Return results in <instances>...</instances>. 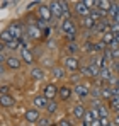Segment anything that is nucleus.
I'll return each instance as SVG.
<instances>
[{"instance_id": "f257e3e1", "label": "nucleus", "mask_w": 119, "mask_h": 126, "mask_svg": "<svg viewBox=\"0 0 119 126\" xmlns=\"http://www.w3.org/2000/svg\"><path fill=\"white\" fill-rule=\"evenodd\" d=\"M61 29L66 34L68 41H72V43L75 41V38H77V26H75V22L72 19H63L61 21Z\"/></svg>"}, {"instance_id": "f03ea898", "label": "nucleus", "mask_w": 119, "mask_h": 126, "mask_svg": "<svg viewBox=\"0 0 119 126\" xmlns=\"http://www.w3.org/2000/svg\"><path fill=\"white\" fill-rule=\"evenodd\" d=\"M9 31H10V34L14 36V39H22V36L26 34V31H24V26L20 24V22H12L10 26H9Z\"/></svg>"}, {"instance_id": "7ed1b4c3", "label": "nucleus", "mask_w": 119, "mask_h": 126, "mask_svg": "<svg viewBox=\"0 0 119 126\" xmlns=\"http://www.w3.org/2000/svg\"><path fill=\"white\" fill-rule=\"evenodd\" d=\"M63 66H65V70H70V72H77L80 68V62L77 56H66L65 60H63Z\"/></svg>"}, {"instance_id": "20e7f679", "label": "nucleus", "mask_w": 119, "mask_h": 126, "mask_svg": "<svg viewBox=\"0 0 119 126\" xmlns=\"http://www.w3.org/2000/svg\"><path fill=\"white\" fill-rule=\"evenodd\" d=\"M38 16H39V19L43 21L49 22L53 19V14H51V9H49V5H46V3H41L39 7H38Z\"/></svg>"}, {"instance_id": "39448f33", "label": "nucleus", "mask_w": 119, "mask_h": 126, "mask_svg": "<svg viewBox=\"0 0 119 126\" xmlns=\"http://www.w3.org/2000/svg\"><path fill=\"white\" fill-rule=\"evenodd\" d=\"M60 87H56L55 84H48L44 87V92H43V95L48 99V101H55L56 99V94H58Z\"/></svg>"}, {"instance_id": "423d86ee", "label": "nucleus", "mask_w": 119, "mask_h": 126, "mask_svg": "<svg viewBox=\"0 0 119 126\" xmlns=\"http://www.w3.org/2000/svg\"><path fill=\"white\" fill-rule=\"evenodd\" d=\"M26 121H29V123H38L41 119V114H39V111L36 109V107H32V109H27L26 111Z\"/></svg>"}, {"instance_id": "0eeeda50", "label": "nucleus", "mask_w": 119, "mask_h": 126, "mask_svg": "<svg viewBox=\"0 0 119 126\" xmlns=\"http://www.w3.org/2000/svg\"><path fill=\"white\" fill-rule=\"evenodd\" d=\"M73 92L78 95L80 99H85V97L90 95V87H87V85H83V84H77L75 89H73Z\"/></svg>"}, {"instance_id": "6e6552de", "label": "nucleus", "mask_w": 119, "mask_h": 126, "mask_svg": "<svg viewBox=\"0 0 119 126\" xmlns=\"http://www.w3.org/2000/svg\"><path fill=\"white\" fill-rule=\"evenodd\" d=\"M27 36H29V39H39L41 36H43V31L36 24H29L27 26Z\"/></svg>"}, {"instance_id": "1a4fd4ad", "label": "nucleus", "mask_w": 119, "mask_h": 126, "mask_svg": "<svg viewBox=\"0 0 119 126\" xmlns=\"http://www.w3.org/2000/svg\"><path fill=\"white\" fill-rule=\"evenodd\" d=\"M20 60L24 63H27V65H32V63H34V55H32V51H31L29 48H22V49H20Z\"/></svg>"}, {"instance_id": "9d476101", "label": "nucleus", "mask_w": 119, "mask_h": 126, "mask_svg": "<svg viewBox=\"0 0 119 126\" xmlns=\"http://www.w3.org/2000/svg\"><path fill=\"white\" fill-rule=\"evenodd\" d=\"M48 102H49V101H48L43 94L36 95V97L32 99V104H34V107H36L38 111H39V109H46V107H48Z\"/></svg>"}, {"instance_id": "9b49d317", "label": "nucleus", "mask_w": 119, "mask_h": 126, "mask_svg": "<svg viewBox=\"0 0 119 126\" xmlns=\"http://www.w3.org/2000/svg\"><path fill=\"white\" fill-rule=\"evenodd\" d=\"M75 12L80 16V19H83V17H89V14H90V10L87 9V5H85V2H77L75 3Z\"/></svg>"}, {"instance_id": "f8f14e48", "label": "nucleus", "mask_w": 119, "mask_h": 126, "mask_svg": "<svg viewBox=\"0 0 119 126\" xmlns=\"http://www.w3.org/2000/svg\"><path fill=\"white\" fill-rule=\"evenodd\" d=\"M92 107H95V109L99 111V116H100V118H109V106L102 104V102H99V101H94Z\"/></svg>"}, {"instance_id": "ddd939ff", "label": "nucleus", "mask_w": 119, "mask_h": 126, "mask_svg": "<svg viewBox=\"0 0 119 126\" xmlns=\"http://www.w3.org/2000/svg\"><path fill=\"white\" fill-rule=\"evenodd\" d=\"M5 65H7L10 70H19L20 65H22V60H20V58H17V56H7Z\"/></svg>"}, {"instance_id": "4468645a", "label": "nucleus", "mask_w": 119, "mask_h": 126, "mask_svg": "<svg viewBox=\"0 0 119 126\" xmlns=\"http://www.w3.org/2000/svg\"><path fill=\"white\" fill-rule=\"evenodd\" d=\"M72 94H73V89L72 87H68V85H63V87H60L58 90V95L61 101H68L70 97H72Z\"/></svg>"}, {"instance_id": "2eb2a0df", "label": "nucleus", "mask_w": 119, "mask_h": 126, "mask_svg": "<svg viewBox=\"0 0 119 126\" xmlns=\"http://www.w3.org/2000/svg\"><path fill=\"white\" fill-rule=\"evenodd\" d=\"M29 75H31V79H34V80H43V79L46 77V72H44V68H41V66H34Z\"/></svg>"}, {"instance_id": "dca6fc26", "label": "nucleus", "mask_w": 119, "mask_h": 126, "mask_svg": "<svg viewBox=\"0 0 119 126\" xmlns=\"http://www.w3.org/2000/svg\"><path fill=\"white\" fill-rule=\"evenodd\" d=\"M49 9H51V14H53V17L63 19V10H61V5H60V2H51V3H49Z\"/></svg>"}, {"instance_id": "f3484780", "label": "nucleus", "mask_w": 119, "mask_h": 126, "mask_svg": "<svg viewBox=\"0 0 119 126\" xmlns=\"http://www.w3.org/2000/svg\"><path fill=\"white\" fill-rule=\"evenodd\" d=\"M85 112H87V109L83 107V104H77L73 107V111H72V114H73L75 119H83V114Z\"/></svg>"}, {"instance_id": "a211bd4d", "label": "nucleus", "mask_w": 119, "mask_h": 126, "mask_svg": "<svg viewBox=\"0 0 119 126\" xmlns=\"http://www.w3.org/2000/svg\"><path fill=\"white\" fill-rule=\"evenodd\" d=\"M15 104V99L12 97V95H0V106L2 107H12V106Z\"/></svg>"}, {"instance_id": "6ab92c4d", "label": "nucleus", "mask_w": 119, "mask_h": 126, "mask_svg": "<svg viewBox=\"0 0 119 126\" xmlns=\"http://www.w3.org/2000/svg\"><path fill=\"white\" fill-rule=\"evenodd\" d=\"M111 77H112V72H111V68H109V66H104V68H100L99 79L105 80V82H109V80H111Z\"/></svg>"}, {"instance_id": "aec40b11", "label": "nucleus", "mask_w": 119, "mask_h": 126, "mask_svg": "<svg viewBox=\"0 0 119 126\" xmlns=\"http://www.w3.org/2000/svg\"><path fill=\"white\" fill-rule=\"evenodd\" d=\"M100 41L104 43L105 46H111L112 43L116 41V36H114L112 32H105V34H102V39H100Z\"/></svg>"}, {"instance_id": "412c9836", "label": "nucleus", "mask_w": 119, "mask_h": 126, "mask_svg": "<svg viewBox=\"0 0 119 126\" xmlns=\"http://www.w3.org/2000/svg\"><path fill=\"white\" fill-rule=\"evenodd\" d=\"M0 41L5 43V44H7V43H10V41H14V36L10 34V31H9V29H5V31H2V32H0Z\"/></svg>"}, {"instance_id": "4be33fe9", "label": "nucleus", "mask_w": 119, "mask_h": 126, "mask_svg": "<svg viewBox=\"0 0 119 126\" xmlns=\"http://www.w3.org/2000/svg\"><path fill=\"white\" fill-rule=\"evenodd\" d=\"M51 73H53L56 79H63L65 73H66V70H65V66H53V68H51Z\"/></svg>"}, {"instance_id": "5701e85b", "label": "nucleus", "mask_w": 119, "mask_h": 126, "mask_svg": "<svg viewBox=\"0 0 119 126\" xmlns=\"http://www.w3.org/2000/svg\"><path fill=\"white\" fill-rule=\"evenodd\" d=\"M89 68H90V73H92V77H95V79H99V73H100V66L95 63V60L94 62H90V65H89Z\"/></svg>"}, {"instance_id": "b1692460", "label": "nucleus", "mask_w": 119, "mask_h": 126, "mask_svg": "<svg viewBox=\"0 0 119 126\" xmlns=\"http://www.w3.org/2000/svg\"><path fill=\"white\" fill-rule=\"evenodd\" d=\"M100 95H102L105 101H111V99H112V90H111V87H102V89H100Z\"/></svg>"}, {"instance_id": "393cba45", "label": "nucleus", "mask_w": 119, "mask_h": 126, "mask_svg": "<svg viewBox=\"0 0 119 126\" xmlns=\"http://www.w3.org/2000/svg\"><path fill=\"white\" fill-rule=\"evenodd\" d=\"M97 9L104 10V12H109V9H111V2H107V0H97Z\"/></svg>"}, {"instance_id": "a878e982", "label": "nucleus", "mask_w": 119, "mask_h": 126, "mask_svg": "<svg viewBox=\"0 0 119 126\" xmlns=\"http://www.w3.org/2000/svg\"><path fill=\"white\" fill-rule=\"evenodd\" d=\"M109 107L112 111H116V114H119V97H112L109 101Z\"/></svg>"}, {"instance_id": "bb28decb", "label": "nucleus", "mask_w": 119, "mask_h": 126, "mask_svg": "<svg viewBox=\"0 0 119 126\" xmlns=\"http://www.w3.org/2000/svg\"><path fill=\"white\" fill-rule=\"evenodd\" d=\"M118 16V2H111V9H109V19H114Z\"/></svg>"}, {"instance_id": "cd10ccee", "label": "nucleus", "mask_w": 119, "mask_h": 126, "mask_svg": "<svg viewBox=\"0 0 119 126\" xmlns=\"http://www.w3.org/2000/svg\"><path fill=\"white\" fill-rule=\"evenodd\" d=\"M82 24H83V27H87V29H94V27H95V22L90 19V16H89V17H83V19H82Z\"/></svg>"}, {"instance_id": "c85d7f7f", "label": "nucleus", "mask_w": 119, "mask_h": 126, "mask_svg": "<svg viewBox=\"0 0 119 126\" xmlns=\"http://www.w3.org/2000/svg\"><path fill=\"white\" fill-rule=\"evenodd\" d=\"M46 111H48L49 114H55V112L58 111V102H55V101H49V102H48V107H46Z\"/></svg>"}, {"instance_id": "c756f323", "label": "nucleus", "mask_w": 119, "mask_h": 126, "mask_svg": "<svg viewBox=\"0 0 119 126\" xmlns=\"http://www.w3.org/2000/svg\"><path fill=\"white\" fill-rule=\"evenodd\" d=\"M66 51H68V56H73V53L77 51V44H75V43H68Z\"/></svg>"}, {"instance_id": "7c9ffc66", "label": "nucleus", "mask_w": 119, "mask_h": 126, "mask_svg": "<svg viewBox=\"0 0 119 126\" xmlns=\"http://www.w3.org/2000/svg\"><path fill=\"white\" fill-rule=\"evenodd\" d=\"M5 48H7V49H17V48H20V44H19L17 39H14V41L7 43V44H5Z\"/></svg>"}, {"instance_id": "2f4dec72", "label": "nucleus", "mask_w": 119, "mask_h": 126, "mask_svg": "<svg viewBox=\"0 0 119 126\" xmlns=\"http://www.w3.org/2000/svg\"><path fill=\"white\" fill-rule=\"evenodd\" d=\"M80 70H82V75H83V77H92V73H90V68H89V65L82 66Z\"/></svg>"}, {"instance_id": "473e14b6", "label": "nucleus", "mask_w": 119, "mask_h": 126, "mask_svg": "<svg viewBox=\"0 0 119 126\" xmlns=\"http://www.w3.org/2000/svg\"><path fill=\"white\" fill-rule=\"evenodd\" d=\"M36 26H38V27H39L41 31H43V29H46L48 22H46V21H43V19H36Z\"/></svg>"}, {"instance_id": "72a5a7b5", "label": "nucleus", "mask_w": 119, "mask_h": 126, "mask_svg": "<svg viewBox=\"0 0 119 126\" xmlns=\"http://www.w3.org/2000/svg\"><path fill=\"white\" fill-rule=\"evenodd\" d=\"M58 126H73V125H72V121H70L68 118H63V119L58 121Z\"/></svg>"}, {"instance_id": "f704fd0d", "label": "nucleus", "mask_w": 119, "mask_h": 126, "mask_svg": "<svg viewBox=\"0 0 119 126\" xmlns=\"http://www.w3.org/2000/svg\"><path fill=\"white\" fill-rule=\"evenodd\" d=\"M100 89H102V87H97V89H90V95H94V97H99V95H100Z\"/></svg>"}, {"instance_id": "c9c22d12", "label": "nucleus", "mask_w": 119, "mask_h": 126, "mask_svg": "<svg viewBox=\"0 0 119 126\" xmlns=\"http://www.w3.org/2000/svg\"><path fill=\"white\" fill-rule=\"evenodd\" d=\"M38 125L39 126H49V121H48V118H41L39 121H38Z\"/></svg>"}, {"instance_id": "e433bc0d", "label": "nucleus", "mask_w": 119, "mask_h": 126, "mask_svg": "<svg viewBox=\"0 0 119 126\" xmlns=\"http://www.w3.org/2000/svg\"><path fill=\"white\" fill-rule=\"evenodd\" d=\"M7 94H9V87H7V85L0 87V95H7Z\"/></svg>"}, {"instance_id": "4c0bfd02", "label": "nucleus", "mask_w": 119, "mask_h": 126, "mask_svg": "<svg viewBox=\"0 0 119 126\" xmlns=\"http://www.w3.org/2000/svg\"><path fill=\"white\" fill-rule=\"evenodd\" d=\"M5 62H7V56H5L3 53H0V65H2V63H5Z\"/></svg>"}, {"instance_id": "58836bf2", "label": "nucleus", "mask_w": 119, "mask_h": 126, "mask_svg": "<svg viewBox=\"0 0 119 126\" xmlns=\"http://www.w3.org/2000/svg\"><path fill=\"white\" fill-rule=\"evenodd\" d=\"M90 126H102L100 125V119H94V121L90 123Z\"/></svg>"}, {"instance_id": "ea45409f", "label": "nucleus", "mask_w": 119, "mask_h": 126, "mask_svg": "<svg viewBox=\"0 0 119 126\" xmlns=\"http://www.w3.org/2000/svg\"><path fill=\"white\" fill-rule=\"evenodd\" d=\"M114 125L119 126V114H116V116H114Z\"/></svg>"}, {"instance_id": "a19ab883", "label": "nucleus", "mask_w": 119, "mask_h": 126, "mask_svg": "<svg viewBox=\"0 0 119 126\" xmlns=\"http://www.w3.org/2000/svg\"><path fill=\"white\" fill-rule=\"evenodd\" d=\"M3 49H5V43L0 41V53H3Z\"/></svg>"}, {"instance_id": "79ce46f5", "label": "nucleus", "mask_w": 119, "mask_h": 126, "mask_svg": "<svg viewBox=\"0 0 119 126\" xmlns=\"http://www.w3.org/2000/svg\"><path fill=\"white\" fill-rule=\"evenodd\" d=\"M111 21L116 22V24H119V16H116V17H114V19H111Z\"/></svg>"}, {"instance_id": "37998d69", "label": "nucleus", "mask_w": 119, "mask_h": 126, "mask_svg": "<svg viewBox=\"0 0 119 126\" xmlns=\"http://www.w3.org/2000/svg\"><path fill=\"white\" fill-rule=\"evenodd\" d=\"M114 68H116V72L119 73V62H116V65H114Z\"/></svg>"}, {"instance_id": "c03bdc74", "label": "nucleus", "mask_w": 119, "mask_h": 126, "mask_svg": "<svg viewBox=\"0 0 119 126\" xmlns=\"http://www.w3.org/2000/svg\"><path fill=\"white\" fill-rule=\"evenodd\" d=\"M0 75H3V68H2V65H0Z\"/></svg>"}, {"instance_id": "a18cd8bd", "label": "nucleus", "mask_w": 119, "mask_h": 126, "mask_svg": "<svg viewBox=\"0 0 119 126\" xmlns=\"http://www.w3.org/2000/svg\"><path fill=\"white\" fill-rule=\"evenodd\" d=\"M116 43L119 44V34H116Z\"/></svg>"}, {"instance_id": "49530a36", "label": "nucleus", "mask_w": 119, "mask_h": 126, "mask_svg": "<svg viewBox=\"0 0 119 126\" xmlns=\"http://www.w3.org/2000/svg\"><path fill=\"white\" fill-rule=\"evenodd\" d=\"M116 87L119 89V77H118V80H116Z\"/></svg>"}, {"instance_id": "de8ad7c7", "label": "nucleus", "mask_w": 119, "mask_h": 126, "mask_svg": "<svg viewBox=\"0 0 119 126\" xmlns=\"http://www.w3.org/2000/svg\"><path fill=\"white\" fill-rule=\"evenodd\" d=\"M118 16H119V3H118Z\"/></svg>"}]
</instances>
